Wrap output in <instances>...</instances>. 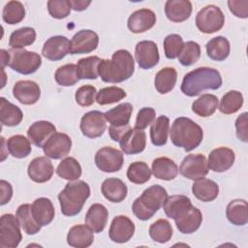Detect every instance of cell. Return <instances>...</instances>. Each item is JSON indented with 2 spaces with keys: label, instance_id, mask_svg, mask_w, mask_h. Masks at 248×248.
<instances>
[{
  "label": "cell",
  "instance_id": "obj_1",
  "mask_svg": "<svg viewBox=\"0 0 248 248\" xmlns=\"http://www.w3.org/2000/svg\"><path fill=\"white\" fill-rule=\"evenodd\" d=\"M135 71V62L132 54L126 49L116 50L111 59H102L98 73L104 82L119 83L132 77Z\"/></svg>",
  "mask_w": 248,
  "mask_h": 248
},
{
  "label": "cell",
  "instance_id": "obj_2",
  "mask_svg": "<svg viewBox=\"0 0 248 248\" xmlns=\"http://www.w3.org/2000/svg\"><path fill=\"white\" fill-rule=\"evenodd\" d=\"M222 82V77L216 69L200 67L184 76L180 88L184 95L194 97L204 90L219 89Z\"/></svg>",
  "mask_w": 248,
  "mask_h": 248
},
{
  "label": "cell",
  "instance_id": "obj_3",
  "mask_svg": "<svg viewBox=\"0 0 248 248\" xmlns=\"http://www.w3.org/2000/svg\"><path fill=\"white\" fill-rule=\"evenodd\" d=\"M170 137L171 142L182 147L186 152L197 148L203 138L202 127L188 117L176 118L170 128Z\"/></svg>",
  "mask_w": 248,
  "mask_h": 248
},
{
  "label": "cell",
  "instance_id": "obj_4",
  "mask_svg": "<svg viewBox=\"0 0 248 248\" xmlns=\"http://www.w3.org/2000/svg\"><path fill=\"white\" fill-rule=\"evenodd\" d=\"M90 196V187L83 180L69 182L58 194L61 212L65 216L78 215Z\"/></svg>",
  "mask_w": 248,
  "mask_h": 248
},
{
  "label": "cell",
  "instance_id": "obj_5",
  "mask_svg": "<svg viewBox=\"0 0 248 248\" xmlns=\"http://www.w3.org/2000/svg\"><path fill=\"white\" fill-rule=\"evenodd\" d=\"M167 198L168 193L163 186L152 185L135 200L132 205L133 213L141 221L149 220L164 205Z\"/></svg>",
  "mask_w": 248,
  "mask_h": 248
},
{
  "label": "cell",
  "instance_id": "obj_6",
  "mask_svg": "<svg viewBox=\"0 0 248 248\" xmlns=\"http://www.w3.org/2000/svg\"><path fill=\"white\" fill-rule=\"evenodd\" d=\"M9 67L21 74L31 75L35 73L42 65V57L35 51H29L24 48L21 49H10Z\"/></svg>",
  "mask_w": 248,
  "mask_h": 248
},
{
  "label": "cell",
  "instance_id": "obj_7",
  "mask_svg": "<svg viewBox=\"0 0 248 248\" xmlns=\"http://www.w3.org/2000/svg\"><path fill=\"white\" fill-rule=\"evenodd\" d=\"M224 23L225 16L222 10L215 5L203 7L196 16V25L204 34H211L221 30Z\"/></svg>",
  "mask_w": 248,
  "mask_h": 248
},
{
  "label": "cell",
  "instance_id": "obj_8",
  "mask_svg": "<svg viewBox=\"0 0 248 248\" xmlns=\"http://www.w3.org/2000/svg\"><path fill=\"white\" fill-rule=\"evenodd\" d=\"M20 225L16 216L11 213L3 214L0 218V247L16 248L22 239Z\"/></svg>",
  "mask_w": 248,
  "mask_h": 248
},
{
  "label": "cell",
  "instance_id": "obj_9",
  "mask_svg": "<svg viewBox=\"0 0 248 248\" xmlns=\"http://www.w3.org/2000/svg\"><path fill=\"white\" fill-rule=\"evenodd\" d=\"M94 160L97 168L104 172L118 171L124 163L122 151L110 146L100 148L96 152Z\"/></svg>",
  "mask_w": 248,
  "mask_h": 248
},
{
  "label": "cell",
  "instance_id": "obj_10",
  "mask_svg": "<svg viewBox=\"0 0 248 248\" xmlns=\"http://www.w3.org/2000/svg\"><path fill=\"white\" fill-rule=\"evenodd\" d=\"M207 160L202 154H190L180 164L178 171L184 177L191 180H198L208 173Z\"/></svg>",
  "mask_w": 248,
  "mask_h": 248
},
{
  "label": "cell",
  "instance_id": "obj_11",
  "mask_svg": "<svg viewBox=\"0 0 248 248\" xmlns=\"http://www.w3.org/2000/svg\"><path fill=\"white\" fill-rule=\"evenodd\" d=\"M80 130L83 136L89 139L101 137L107 128L105 113L99 110H91L83 114L80 120Z\"/></svg>",
  "mask_w": 248,
  "mask_h": 248
},
{
  "label": "cell",
  "instance_id": "obj_12",
  "mask_svg": "<svg viewBox=\"0 0 248 248\" xmlns=\"http://www.w3.org/2000/svg\"><path fill=\"white\" fill-rule=\"evenodd\" d=\"M99 36L96 32L89 29H82L77 32L70 41V53L80 54L89 53L97 48Z\"/></svg>",
  "mask_w": 248,
  "mask_h": 248
},
{
  "label": "cell",
  "instance_id": "obj_13",
  "mask_svg": "<svg viewBox=\"0 0 248 248\" xmlns=\"http://www.w3.org/2000/svg\"><path fill=\"white\" fill-rule=\"evenodd\" d=\"M72 147L71 138L64 133L53 134L45 143L43 150L46 157L58 160L66 157Z\"/></svg>",
  "mask_w": 248,
  "mask_h": 248
},
{
  "label": "cell",
  "instance_id": "obj_14",
  "mask_svg": "<svg viewBox=\"0 0 248 248\" xmlns=\"http://www.w3.org/2000/svg\"><path fill=\"white\" fill-rule=\"evenodd\" d=\"M135 57L139 67L144 70L155 67L160 59L157 45L153 41H140L135 47Z\"/></svg>",
  "mask_w": 248,
  "mask_h": 248
},
{
  "label": "cell",
  "instance_id": "obj_15",
  "mask_svg": "<svg viewBox=\"0 0 248 248\" xmlns=\"http://www.w3.org/2000/svg\"><path fill=\"white\" fill-rule=\"evenodd\" d=\"M135 232L133 221L124 215H118L111 221L108 235L110 240L116 243H125L129 241Z\"/></svg>",
  "mask_w": 248,
  "mask_h": 248
},
{
  "label": "cell",
  "instance_id": "obj_16",
  "mask_svg": "<svg viewBox=\"0 0 248 248\" xmlns=\"http://www.w3.org/2000/svg\"><path fill=\"white\" fill-rule=\"evenodd\" d=\"M68 53H70V41L61 35L48 38L42 48L43 56L50 61L61 60Z\"/></svg>",
  "mask_w": 248,
  "mask_h": 248
},
{
  "label": "cell",
  "instance_id": "obj_17",
  "mask_svg": "<svg viewBox=\"0 0 248 248\" xmlns=\"http://www.w3.org/2000/svg\"><path fill=\"white\" fill-rule=\"evenodd\" d=\"M122 151L127 155L142 152L146 146V135L143 130L130 128L119 140Z\"/></svg>",
  "mask_w": 248,
  "mask_h": 248
},
{
  "label": "cell",
  "instance_id": "obj_18",
  "mask_svg": "<svg viewBox=\"0 0 248 248\" xmlns=\"http://www.w3.org/2000/svg\"><path fill=\"white\" fill-rule=\"evenodd\" d=\"M234 160L235 155L232 149L225 146L217 147L208 155V169L215 172H224L232 167Z\"/></svg>",
  "mask_w": 248,
  "mask_h": 248
},
{
  "label": "cell",
  "instance_id": "obj_19",
  "mask_svg": "<svg viewBox=\"0 0 248 248\" xmlns=\"http://www.w3.org/2000/svg\"><path fill=\"white\" fill-rule=\"evenodd\" d=\"M13 95L23 105H34L40 99L41 89L33 80H18L13 87Z\"/></svg>",
  "mask_w": 248,
  "mask_h": 248
},
{
  "label": "cell",
  "instance_id": "obj_20",
  "mask_svg": "<svg viewBox=\"0 0 248 248\" xmlns=\"http://www.w3.org/2000/svg\"><path fill=\"white\" fill-rule=\"evenodd\" d=\"M156 23V15L149 9H140L131 14L127 26L132 33H143L151 29Z\"/></svg>",
  "mask_w": 248,
  "mask_h": 248
},
{
  "label": "cell",
  "instance_id": "obj_21",
  "mask_svg": "<svg viewBox=\"0 0 248 248\" xmlns=\"http://www.w3.org/2000/svg\"><path fill=\"white\" fill-rule=\"evenodd\" d=\"M54 172L52 163L48 157L41 156L34 158L28 165V176L37 183H45L48 181Z\"/></svg>",
  "mask_w": 248,
  "mask_h": 248
},
{
  "label": "cell",
  "instance_id": "obj_22",
  "mask_svg": "<svg viewBox=\"0 0 248 248\" xmlns=\"http://www.w3.org/2000/svg\"><path fill=\"white\" fill-rule=\"evenodd\" d=\"M56 133L55 126L46 120H40L34 122L27 131V136L30 140V141L38 146V147H44L45 143L48 140V139Z\"/></svg>",
  "mask_w": 248,
  "mask_h": 248
},
{
  "label": "cell",
  "instance_id": "obj_23",
  "mask_svg": "<svg viewBox=\"0 0 248 248\" xmlns=\"http://www.w3.org/2000/svg\"><path fill=\"white\" fill-rule=\"evenodd\" d=\"M165 14L172 22H182L192 14V3L189 0H168L165 4Z\"/></svg>",
  "mask_w": 248,
  "mask_h": 248
},
{
  "label": "cell",
  "instance_id": "obj_24",
  "mask_svg": "<svg viewBox=\"0 0 248 248\" xmlns=\"http://www.w3.org/2000/svg\"><path fill=\"white\" fill-rule=\"evenodd\" d=\"M108 217V211L105 205L101 203L92 204L86 215H85V225L93 232H101L106 228Z\"/></svg>",
  "mask_w": 248,
  "mask_h": 248
},
{
  "label": "cell",
  "instance_id": "obj_25",
  "mask_svg": "<svg viewBox=\"0 0 248 248\" xmlns=\"http://www.w3.org/2000/svg\"><path fill=\"white\" fill-rule=\"evenodd\" d=\"M163 207L166 215L175 220L192 207V202L191 200L184 195H173L167 198Z\"/></svg>",
  "mask_w": 248,
  "mask_h": 248
},
{
  "label": "cell",
  "instance_id": "obj_26",
  "mask_svg": "<svg viewBox=\"0 0 248 248\" xmlns=\"http://www.w3.org/2000/svg\"><path fill=\"white\" fill-rule=\"evenodd\" d=\"M93 241V232L86 225H75L70 229L67 234V242L72 247L86 248L89 247Z\"/></svg>",
  "mask_w": 248,
  "mask_h": 248
},
{
  "label": "cell",
  "instance_id": "obj_27",
  "mask_svg": "<svg viewBox=\"0 0 248 248\" xmlns=\"http://www.w3.org/2000/svg\"><path fill=\"white\" fill-rule=\"evenodd\" d=\"M101 191L104 197L111 202H122L128 193L126 184L119 178L110 177L104 180L101 186Z\"/></svg>",
  "mask_w": 248,
  "mask_h": 248
},
{
  "label": "cell",
  "instance_id": "obj_28",
  "mask_svg": "<svg viewBox=\"0 0 248 248\" xmlns=\"http://www.w3.org/2000/svg\"><path fill=\"white\" fill-rule=\"evenodd\" d=\"M32 213L36 222L41 226L49 225L55 214L52 202L47 198H38L32 203Z\"/></svg>",
  "mask_w": 248,
  "mask_h": 248
},
{
  "label": "cell",
  "instance_id": "obj_29",
  "mask_svg": "<svg viewBox=\"0 0 248 248\" xmlns=\"http://www.w3.org/2000/svg\"><path fill=\"white\" fill-rule=\"evenodd\" d=\"M177 230L184 234L196 232L202 225V214L201 210L194 205L181 217L174 220Z\"/></svg>",
  "mask_w": 248,
  "mask_h": 248
},
{
  "label": "cell",
  "instance_id": "obj_30",
  "mask_svg": "<svg viewBox=\"0 0 248 248\" xmlns=\"http://www.w3.org/2000/svg\"><path fill=\"white\" fill-rule=\"evenodd\" d=\"M151 172L155 178L162 180H172L178 174V167L173 160L168 157H159L153 160Z\"/></svg>",
  "mask_w": 248,
  "mask_h": 248
},
{
  "label": "cell",
  "instance_id": "obj_31",
  "mask_svg": "<svg viewBox=\"0 0 248 248\" xmlns=\"http://www.w3.org/2000/svg\"><path fill=\"white\" fill-rule=\"evenodd\" d=\"M192 192L202 202H212L218 197L219 186L213 180L202 177L193 183Z\"/></svg>",
  "mask_w": 248,
  "mask_h": 248
},
{
  "label": "cell",
  "instance_id": "obj_32",
  "mask_svg": "<svg viewBox=\"0 0 248 248\" xmlns=\"http://www.w3.org/2000/svg\"><path fill=\"white\" fill-rule=\"evenodd\" d=\"M23 118L21 109L4 97L0 98V121L2 125L13 127L18 125Z\"/></svg>",
  "mask_w": 248,
  "mask_h": 248
},
{
  "label": "cell",
  "instance_id": "obj_33",
  "mask_svg": "<svg viewBox=\"0 0 248 248\" xmlns=\"http://www.w3.org/2000/svg\"><path fill=\"white\" fill-rule=\"evenodd\" d=\"M16 216L17 218V221L20 227L22 228V230L26 234L34 235L40 232L42 226L39 225L34 219L31 204L23 203L19 205L16 209Z\"/></svg>",
  "mask_w": 248,
  "mask_h": 248
},
{
  "label": "cell",
  "instance_id": "obj_34",
  "mask_svg": "<svg viewBox=\"0 0 248 248\" xmlns=\"http://www.w3.org/2000/svg\"><path fill=\"white\" fill-rule=\"evenodd\" d=\"M247 202L244 200H233L229 202L226 215L230 223L234 226H244L248 222Z\"/></svg>",
  "mask_w": 248,
  "mask_h": 248
},
{
  "label": "cell",
  "instance_id": "obj_35",
  "mask_svg": "<svg viewBox=\"0 0 248 248\" xmlns=\"http://www.w3.org/2000/svg\"><path fill=\"white\" fill-rule=\"evenodd\" d=\"M208 57L215 61H224L228 58L231 46L230 42L223 36H217L209 40L205 46Z\"/></svg>",
  "mask_w": 248,
  "mask_h": 248
},
{
  "label": "cell",
  "instance_id": "obj_36",
  "mask_svg": "<svg viewBox=\"0 0 248 248\" xmlns=\"http://www.w3.org/2000/svg\"><path fill=\"white\" fill-rule=\"evenodd\" d=\"M170 132V119L166 115H160L154 120L150 128V140L153 145L162 146L167 143Z\"/></svg>",
  "mask_w": 248,
  "mask_h": 248
},
{
  "label": "cell",
  "instance_id": "obj_37",
  "mask_svg": "<svg viewBox=\"0 0 248 248\" xmlns=\"http://www.w3.org/2000/svg\"><path fill=\"white\" fill-rule=\"evenodd\" d=\"M133 112V106L130 103H122L105 113L107 121L111 126L121 127L129 124Z\"/></svg>",
  "mask_w": 248,
  "mask_h": 248
},
{
  "label": "cell",
  "instance_id": "obj_38",
  "mask_svg": "<svg viewBox=\"0 0 248 248\" xmlns=\"http://www.w3.org/2000/svg\"><path fill=\"white\" fill-rule=\"evenodd\" d=\"M177 80V73L174 68L166 67L161 69L155 76L154 85L161 94H167L171 91Z\"/></svg>",
  "mask_w": 248,
  "mask_h": 248
},
{
  "label": "cell",
  "instance_id": "obj_39",
  "mask_svg": "<svg viewBox=\"0 0 248 248\" xmlns=\"http://www.w3.org/2000/svg\"><path fill=\"white\" fill-rule=\"evenodd\" d=\"M219 105L218 98L213 94H203L192 104V110L199 116L208 117L212 115Z\"/></svg>",
  "mask_w": 248,
  "mask_h": 248
},
{
  "label": "cell",
  "instance_id": "obj_40",
  "mask_svg": "<svg viewBox=\"0 0 248 248\" xmlns=\"http://www.w3.org/2000/svg\"><path fill=\"white\" fill-rule=\"evenodd\" d=\"M102 59L98 56L81 58L77 64V73L79 79H96L99 77L98 68Z\"/></svg>",
  "mask_w": 248,
  "mask_h": 248
},
{
  "label": "cell",
  "instance_id": "obj_41",
  "mask_svg": "<svg viewBox=\"0 0 248 248\" xmlns=\"http://www.w3.org/2000/svg\"><path fill=\"white\" fill-rule=\"evenodd\" d=\"M36 40V31L32 27H21L15 30L9 39V46L14 49H21L31 46Z\"/></svg>",
  "mask_w": 248,
  "mask_h": 248
},
{
  "label": "cell",
  "instance_id": "obj_42",
  "mask_svg": "<svg viewBox=\"0 0 248 248\" xmlns=\"http://www.w3.org/2000/svg\"><path fill=\"white\" fill-rule=\"evenodd\" d=\"M7 149L9 153L17 159H22L27 157L31 153L30 140L22 135H15L8 139Z\"/></svg>",
  "mask_w": 248,
  "mask_h": 248
},
{
  "label": "cell",
  "instance_id": "obj_43",
  "mask_svg": "<svg viewBox=\"0 0 248 248\" xmlns=\"http://www.w3.org/2000/svg\"><path fill=\"white\" fill-rule=\"evenodd\" d=\"M81 167L74 157L64 158L56 168V173L69 181L78 180L81 175Z\"/></svg>",
  "mask_w": 248,
  "mask_h": 248
},
{
  "label": "cell",
  "instance_id": "obj_44",
  "mask_svg": "<svg viewBox=\"0 0 248 248\" xmlns=\"http://www.w3.org/2000/svg\"><path fill=\"white\" fill-rule=\"evenodd\" d=\"M243 105V96L237 90L227 92L221 99L219 110L224 114L235 113Z\"/></svg>",
  "mask_w": 248,
  "mask_h": 248
},
{
  "label": "cell",
  "instance_id": "obj_45",
  "mask_svg": "<svg viewBox=\"0 0 248 248\" xmlns=\"http://www.w3.org/2000/svg\"><path fill=\"white\" fill-rule=\"evenodd\" d=\"M150 237L158 243H166L172 236V227L166 219H159L149 227Z\"/></svg>",
  "mask_w": 248,
  "mask_h": 248
},
{
  "label": "cell",
  "instance_id": "obj_46",
  "mask_svg": "<svg viewBox=\"0 0 248 248\" xmlns=\"http://www.w3.org/2000/svg\"><path fill=\"white\" fill-rule=\"evenodd\" d=\"M25 16V9L19 1H9L3 8L2 18L8 24H16L23 20Z\"/></svg>",
  "mask_w": 248,
  "mask_h": 248
},
{
  "label": "cell",
  "instance_id": "obj_47",
  "mask_svg": "<svg viewBox=\"0 0 248 248\" xmlns=\"http://www.w3.org/2000/svg\"><path fill=\"white\" fill-rule=\"evenodd\" d=\"M54 78L60 86L68 87L75 85L79 80L77 73V65L70 63L60 66L54 74Z\"/></svg>",
  "mask_w": 248,
  "mask_h": 248
},
{
  "label": "cell",
  "instance_id": "obj_48",
  "mask_svg": "<svg viewBox=\"0 0 248 248\" xmlns=\"http://www.w3.org/2000/svg\"><path fill=\"white\" fill-rule=\"evenodd\" d=\"M151 170L144 162H134L127 170L128 179L135 184H143L150 179Z\"/></svg>",
  "mask_w": 248,
  "mask_h": 248
},
{
  "label": "cell",
  "instance_id": "obj_49",
  "mask_svg": "<svg viewBox=\"0 0 248 248\" xmlns=\"http://www.w3.org/2000/svg\"><path fill=\"white\" fill-rule=\"evenodd\" d=\"M127 96L126 92L117 86H108L104 87L99 90L96 94V102L101 105H109L113 103H117L124 99Z\"/></svg>",
  "mask_w": 248,
  "mask_h": 248
},
{
  "label": "cell",
  "instance_id": "obj_50",
  "mask_svg": "<svg viewBox=\"0 0 248 248\" xmlns=\"http://www.w3.org/2000/svg\"><path fill=\"white\" fill-rule=\"evenodd\" d=\"M201 57V46L198 43L189 41L183 46L178 56V61L183 66H191L195 64Z\"/></svg>",
  "mask_w": 248,
  "mask_h": 248
},
{
  "label": "cell",
  "instance_id": "obj_51",
  "mask_svg": "<svg viewBox=\"0 0 248 248\" xmlns=\"http://www.w3.org/2000/svg\"><path fill=\"white\" fill-rule=\"evenodd\" d=\"M184 46L183 39L178 34H170L164 40L165 55L169 59H175L179 56Z\"/></svg>",
  "mask_w": 248,
  "mask_h": 248
},
{
  "label": "cell",
  "instance_id": "obj_52",
  "mask_svg": "<svg viewBox=\"0 0 248 248\" xmlns=\"http://www.w3.org/2000/svg\"><path fill=\"white\" fill-rule=\"evenodd\" d=\"M71 4L69 0H49L47 10L49 15L57 19L67 17L71 13Z\"/></svg>",
  "mask_w": 248,
  "mask_h": 248
},
{
  "label": "cell",
  "instance_id": "obj_53",
  "mask_svg": "<svg viewBox=\"0 0 248 248\" xmlns=\"http://www.w3.org/2000/svg\"><path fill=\"white\" fill-rule=\"evenodd\" d=\"M97 94L96 88L93 85L86 84L80 86L75 95V99L78 105L80 107H89L94 104L95 96Z\"/></svg>",
  "mask_w": 248,
  "mask_h": 248
},
{
  "label": "cell",
  "instance_id": "obj_54",
  "mask_svg": "<svg viewBox=\"0 0 248 248\" xmlns=\"http://www.w3.org/2000/svg\"><path fill=\"white\" fill-rule=\"evenodd\" d=\"M155 116H156V111L154 108L150 107H144L140 108L136 118L135 128L139 130H144L145 128H147V126H149L154 122Z\"/></svg>",
  "mask_w": 248,
  "mask_h": 248
},
{
  "label": "cell",
  "instance_id": "obj_55",
  "mask_svg": "<svg viewBox=\"0 0 248 248\" xmlns=\"http://www.w3.org/2000/svg\"><path fill=\"white\" fill-rule=\"evenodd\" d=\"M228 6L231 13L236 17H248V0H229Z\"/></svg>",
  "mask_w": 248,
  "mask_h": 248
},
{
  "label": "cell",
  "instance_id": "obj_56",
  "mask_svg": "<svg viewBox=\"0 0 248 248\" xmlns=\"http://www.w3.org/2000/svg\"><path fill=\"white\" fill-rule=\"evenodd\" d=\"M236 137L243 142L248 141V126H247V112L241 113L235 120Z\"/></svg>",
  "mask_w": 248,
  "mask_h": 248
},
{
  "label": "cell",
  "instance_id": "obj_57",
  "mask_svg": "<svg viewBox=\"0 0 248 248\" xmlns=\"http://www.w3.org/2000/svg\"><path fill=\"white\" fill-rule=\"evenodd\" d=\"M0 189H1V202L0 204L4 205L10 202L13 196V187L6 180L0 181Z\"/></svg>",
  "mask_w": 248,
  "mask_h": 248
},
{
  "label": "cell",
  "instance_id": "obj_58",
  "mask_svg": "<svg viewBox=\"0 0 248 248\" xmlns=\"http://www.w3.org/2000/svg\"><path fill=\"white\" fill-rule=\"evenodd\" d=\"M130 125H126V126H121V127H115V126H109L108 128V133H109V137L112 140L114 141H119L121 137L125 134V132H127L130 129Z\"/></svg>",
  "mask_w": 248,
  "mask_h": 248
},
{
  "label": "cell",
  "instance_id": "obj_59",
  "mask_svg": "<svg viewBox=\"0 0 248 248\" xmlns=\"http://www.w3.org/2000/svg\"><path fill=\"white\" fill-rule=\"evenodd\" d=\"M71 7L76 12H81L87 9V7L91 4L90 0H69Z\"/></svg>",
  "mask_w": 248,
  "mask_h": 248
},
{
  "label": "cell",
  "instance_id": "obj_60",
  "mask_svg": "<svg viewBox=\"0 0 248 248\" xmlns=\"http://www.w3.org/2000/svg\"><path fill=\"white\" fill-rule=\"evenodd\" d=\"M1 53V68L4 69L5 66L9 65V60H10V54H9V50L6 49H1L0 50Z\"/></svg>",
  "mask_w": 248,
  "mask_h": 248
}]
</instances>
